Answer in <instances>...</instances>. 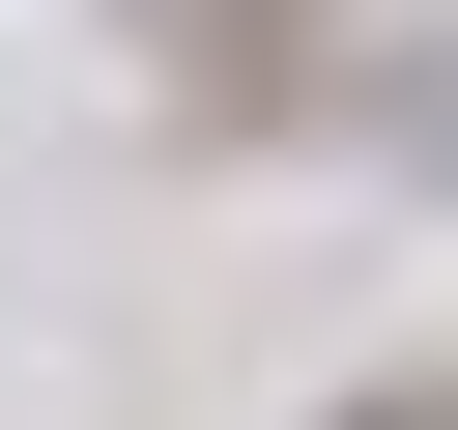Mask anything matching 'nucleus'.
<instances>
[{
    "label": "nucleus",
    "mask_w": 458,
    "mask_h": 430,
    "mask_svg": "<svg viewBox=\"0 0 458 430\" xmlns=\"http://www.w3.org/2000/svg\"><path fill=\"white\" fill-rule=\"evenodd\" d=\"M143 57H315V29H372V0H114Z\"/></svg>",
    "instance_id": "1"
},
{
    "label": "nucleus",
    "mask_w": 458,
    "mask_h": 430,
    "mask_svg": "<svg viewBox=\"0 0 458 430\" xmlns=\"http://www.w3.org/2000/svg\"><path fill=\"white\" fill-rule=\"evenodd\" d=\"M315 430H458V373H344V401H315Z\"/></svg>",
    "instance_id": "2"
}]
</instances>
